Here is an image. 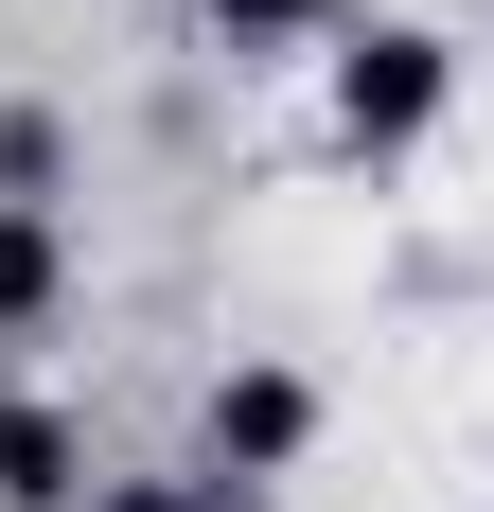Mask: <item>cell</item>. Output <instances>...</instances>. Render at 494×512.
Segmentation results:
<instances>
[{"label":"cell","mask_w":494,"mask_h":512,"mask_svg":"<svg viewBox=\"0 0 494 512\" xmlns=\"http://www.w3.org/2000/svg\"><path fill=\"white\" fill-rule=\"evenodd\" d=\"M106 512H230L212 477H142V495H106Z\"/></svg>","instance_id":"8992f818"},{"label":"cell","mask_w":494,"mask_h":512,"mask_svg":"<svg viewBox=\"0 0 494 512\" xmlns=\"http://www.w3.org/2000/svg\"><path fill=\"white\" fill-rule=\"evenodd\" d=\"M300 442H318V389H300V371H230V389H212V495H230V477H283Z\"/></svg>","instance_id":"7a4b0ae2"},{"label":"cell","mask_w":494,"mask_h":512,"mask_svg":"<svg viewBox=\"0 0 494 512\" xmlns=\"http://www.w3.org/2000/svg\"><path fill=\"white\" fill-rule=\"evenodd\" d=\"M336 0H212V36H247V53H283V36H318Z\"/></svg>","instance_id":"5b68a950"},{"label":"cell","mask_w":494,"mask_h":512,"mask_svg":"<svg viewBox=\"0 0 494 512\" xmlns=\"http://www.w3.org/2000/svg\"><path fill=\"white\" fill-rule=\"evenodd\" d=\"M53 318V212H0V336Z\"/></svg>","instance_id":"277c9868"},{"label":"cell","mask_w":494,"mask_h":512,"mask_svg":"<svg viewBox=\"0 0 494 512\" xmlns=\"http://www.w3.org/2000/svg\"><path fill=\"white\" fill-rule=\"evenodd\" d=\"M0 512H71V424L53 407H0Z\"/></svg>","instance_id":"3957f363"},{"label":"cell","mask_w":494,"mask_h":512,"mask_svg":"<svg viewBox=\"0 0 494 512\" xmlns=\"http://www.w3.org/2000/svg\"><path fill=\"white\" fill-rule=\"evenodd\" d=\"M336 124H353L371 159H406L424 124H442V36H424V18H389V36H353V53H336Z\"/></svg>","instance_id":"6da1fadb"}]
</instances>
